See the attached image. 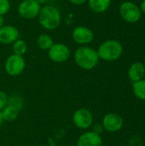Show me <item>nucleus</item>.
Here are the masks:
<instances>
[{
	"label": "nucleus",
	"mask_w": 145,
	"mask_h": 146,
	"mask_svg": "<svg viewBox=\"0 0 145 146\" xmlns=\"http://www.w3.org/2000/svg\"><path fill=\"white\" fill-rule=\"evenodd\" d=\"M73 57L75 63L84 70L95 68L100 60L97 51L87 45H82L76 49Z\"/></svg>",
	"instance_id": "1"
},
{
	"label": "nucleus",
	"mask_w": 145,
	"mask_h": 146,
	"mask_svg": "<svg viewBox=\"0 0 145 146\" xmlns=\"http://www.w3.org/2000/svg\"><path fill=\"white\" fill-rule=\"evenodd\" d=\"M40 26L45 30L56 29L62 21V15L58 8L53 5L45 4L41 7L38 15Z\"/></svg>",
	"instance_id": "2"
},
{
	"label": "nucleus",
	"mask_w": 145,
	"mask_h": 146,
	"mask_svg": "<svg viewBox=\"0 0 145 146\" xmlns=\"http://www.w3.org/2000/svg\"><path fill=\"white\" fill-rule=\"evenodd\" d=\"M97 51L99 59L105 62H115L121 56L123 47L119 41L115 39H109L103 42Z\"/></svg>",
	"instance_id": "3"
},
{
	"label": "nucleus",
	"mask_w": 145,
	"mask_h": 146,
	"mask_svg": "<svg viewBox=\"0 0 145 146\" xmlns=\"http://www.w3.org/2000/svg\"><path fill=\"white\" fill-rule=\"evenodd\" d=\"M119 11L121 18L128 23H135L141 19L142 12L139 7L132 2L126 1L122 3Z\"/></svg>",
	"instance_id": "4"
},
{
	"label": "nucleus",
	"mask_w": 145,
	"mask_h": 146,
	"mask_svg": "<svg viewBox=\"0 0 145 146\" xmlns=\"http://www.w3.org/2000/svg\"><path fill=\"white\" fill-rule=\"evenodd\" d=\"M26 68V61L23 56L12 54L5 61V72L10 76H18L22 74Z\"/></svg>",
	"instance_id": "5"
},
{
	"label": "nucleus",
	"mask_w": 145,
	"mask_h": 146,
	"mask_svg": "<svg viewBox=\"0 0 145 146\" xmlns=\"http://www.w3.org/2000/svg\"><path fill=\"white\" fill-rule=\"evenodd\" d=\"M41 5L36 0H23L18 6L19 15L26 20H32L38 17Z\"/></svg>",
	"instance_id": "6"
},
{
	"label": "nucleus",
	"mask_w": 145,
	"mask_h": 146,
	"mask_svg": "<svg viewBox=\"0 0 145 146\" xmlns=\"http://www.w3.org/2000/svg\"><path fill=\"white\" fill-rule=\"evenodd\" d=\"M72 120L76 127L81 130H86L93 124V115L88 109L80 108L73 112Z\"/></svg>",
	"instance_id": "7"
},
{
	"label": "nucleus",
	"mask_w": 145,
	"mask_h": 146,
	"mask_svg": "<svg viewBox=\"0 0 145 146\" xmlns=\"http://www.w3.org/2000/svg\"><path fill=\"white\" fill-rule=\"evenodd\" d=\"M71 50L68 45L62 43H56L48 50L49 58L56 63H62L69 59Z\"/></svg>",
	"instance_id": "8"
},
{
	"label": "nucleus",
	"mask_w": 145,
	"mask_h": 146,
	"mask_svg": "<svg viewBox=\"0 0 145 146\" xmlns=\"http://www.w3.org/2000/svg\"><path fill=\"white\" fill-rule=\"evenodd\" d=\"M73 40L80 45H87L94 39V33L91 29L85 26L76 27L72 33Z\"/></svg>",
	"instance_id": "9"
},
{
	"label": "nucleus",
	"mask_w": 145,
	"mask_h": 146,
	"mask_svg": "<svg viewBox=\"0 0 145 146\" xmlns=\"http://www.w3.org/2000/svg\"><path fill=\"white\" fill-rule=\"evenodd\" d=\"M102 125L105 131L109 133H116L122 128L123 119L116 113H109L104 115Z\"/></svg>",
	"instance_id": "10"
},
{
	"label": "nucleus",
	"mask_w": 145,
	"mask_h": 146,
	"mask_svg": "<svg viewBox=\"0 0 145 146\" xmlns=\"http://www.w3.org/2000/svg\"><path fill=\"white\" fill-rule=\"evenodd\" d=\"M20 37L19 30L13 25H3L0 27V43L3 44H10Z\"/></svg>",
	"instance_id": "11"
},
{
	"label": "nucleus",
	"mask_w": 145,
	"mask_h": 146,
	"mask_svg": "<svg viewBox=\"0 0 145 146\" xmlns=\"http://www.w3.org/2000/svg\"><path fill=\"white\" fill-rule=\"evenodd\" d=\"M76 146H103V139L101 135L89 131L79 137Z\"/></svg>",
	"instance_id": "12"
},
{
	"label": "nucleus",
	"mask_w": 145,
	"mask_h": 146,
	"mask_svg": "<svg viewBox=\"0 0 145 146\" xmlns=\"http://www.w3.org/2000/svg\"><path fill=\"white\" fill-rule=\"evenodd\" d=\"M145 76V66L141 62L132 63L128 69V77L133 82L139 81Z\"/></svg>",
	"instance_id": "13"
},
{
	"label": "nucleus",
	"mask_w": 145,
	"mask_h": 146,
	"mask_svg": "<svg viewBox=\"0 0 145 146\" xmlns=\"http://www.w3.org/2000/svg\"><path fill=\"white\" fill-rule=\"evenodd\" d=\"M87 2L91 10L97 14L105 12L111 4V0H87Z\"/></svg>",
	"instance_id": "14"
},
{
	"label": "nucleus",
	"mask_w": 145,
	"mask_h": 146,
	"mask_svg": "<svg viewBox=\"0 0 145 146\" xmlns=\"http://www.w3.org/2000/svg\"><path fill=\"white\" fill-rule=\"evenodd\" d=\"M19 110H16L15 108L10 106V105H7L4 109H3L1 110L2 113V116L4 121H14L19 115Z\"/></svg>",
	"instance_id": "15"
},
{
	"label": "nucleus",
	"mask_w": 145,
	"mask_h": 146,
	"mask_svg": "<svg viewBox=\"0 0 145 146\" xmlns=\"http://www.w3.org/2000/svg\"><path fill=\"white\" fill-rule=\"evenodd\" d=\"M53 44H54L53 38L49 34H44V33L40 34L37 38L38 46L44 50H48L53 45Z\"/></svg>",
	"instance_id": "16"
},
{
	"label": "nucleus",
	"mask_w": 145,
	"mask_h": 146,
	"mask_svg": "<svg viewBox=\"0 0 145 146\" xmlns=\"http://www.w3.org/2000/svg\"><path fill=\"white\" fill-rule=\"evenodd\" d=\"M28 46L25 40L18 38L17 40H15L13 44H12V50H13V54L18 55V56H23V55H25L27 51Z\"/></svg>",
	"instance_id": "17"
},
{
	"label": "nucleus",
	"mask_w": 145,
	"mask_h": 146,
	"mask_svg": "<svg viewBox=\"0 0 145 146\" xmlns=\"http://www.w3.org/2000/svg\"><path fill=\"white\" fill-rule=\"evenodd\" d=\"M132 91L135 97L140 100H145V80L132 83Z\"/></svg>",
	"instance_id": "18"
},
{
	"label": "nucleus",
	"mask_w": 145,
	"mask_h": 146,
	"mask_svg": "<svg viewBox=\"0 0 145 146\" xmlns=\"http://www.w3.org/2000/svg\"><path fill=\"white\" fill-rule=\"evenodd\" d=\"M23 99L21 96L17 95V94H13L11 96L9 97L8 99V105H10L14 108H15L16 110H18L19 111H21L23 108Z\"/></svg>",
	"instance_id": "19"
},
{
	"label": "nucleus",
	"mask_w": 145,
	"mask_h": 146,
	"mask_svg": "<svg viewBox=\"0 0 145 146\" xmlns=\"http://www.w3.org/2000/svg\"><path fill=\"white\" fill-rule=\"evenodd\" d=\"M10 9L9 0H0V15H4Z\"/></svg>",
	"instance_id": "20"
},
{
	"label": "nucleus",
	"mask_w": 145,
	"mask_h": 146,
	"mask_svg": "<svg viewBox=\"0 0 145 146\" xmlns=\"http://www.w3.org/2000/svg\"><path fill=\"white\" fill-rule=\"evenodd\" d=\"M8 95L4 92L0 91V111L8 105Z\"/></svg>",
	"instance_id": "21"
},
{
	"label": "nucleus",
	"mask_w": 145,
	"mask_h": 146,
	"mask_svg": "<svg viewBox=\"0 0 145 146\" xmlns=\"http://www.w3.org/2000/svg\"><path fill=\"white\" fill-rule=\"evenodd\" d=\"M103 131H104V128H103V125H102V124H100V123H97V124H95V125H93V127H92V132H94L95 133L101 135V134L103 133Z\"/></svg>",
	"instance_id": "22"
},
{
	"label": "nucleus",
	"mask_w": 145,
	"mask_h": 146,
	"mask_svg": "<svg viewBox=\"0 0 145 146\" xmlns=\"http://www.w3.org/2000/svg\"><path fill=\"white\" fill-rule=\"evenodd\" d=\"M68 1L74 5H82L87 2V0H68Z\"/></svg>",
	"instance_id": "23"
},
{
	"label": "nucleus",
	"mask_w": 145,
	"mask_h": 146,
	"mask_svg": "<svg viewBox=\"0 0 145 146\" xmlns=\"http://www.w3.org/2000/svg\"><path fill=\"white\" fill-rule=\"evenodd\" d=\"M139 9H140V10H141L142 13L145 14V0H143V1L141 2V4H140Z\"/></svg>",
	"instance_id": "24"
},
{
	"label": "nucleus",
	"mask_w": 145,
	"mask_h": 146,
	"mask_svg": "<svg viewBox=\"0 0 145 146\" xmlns=\"http://www.w3.org/2000/svg\"><path fill=\"white\" fill-rule=\"evenodd\" d=\"M4 25V18L3 15H0V27H2Z\"/></svg>",
	"instance_id": "25"
},
{
	"label": "nucleus",
	"mask_w": 145,
	"mask_h": 146,
	"mask_svg": "<svg viewBox=\"0 0 145 146\" xmlns=\"http://www.w3.org/2000/svg\"><path fill=\"white\" fill-rule=\"evenodd\" d=\"M36 1H37L40 5H41V4H44V3H46L48 2V0H36Z\"/></svg>",
	"instance_id": "26"
},
{
	"label": "nucleus",
	"mask_w": 145,
	"mask_h": 146,
	"mask_svg": "<svg viewBox=\"0 0 145 146\" xmlns=\"http://www.w3.org/2000/svg\"><path fill=\"white\" fill-rule=\"evenodd\" d=\"M3 116H2V113H1V111H0V127L3 126Z\"/></svg>",
	"instance_id": "27"
}]
</instances>
